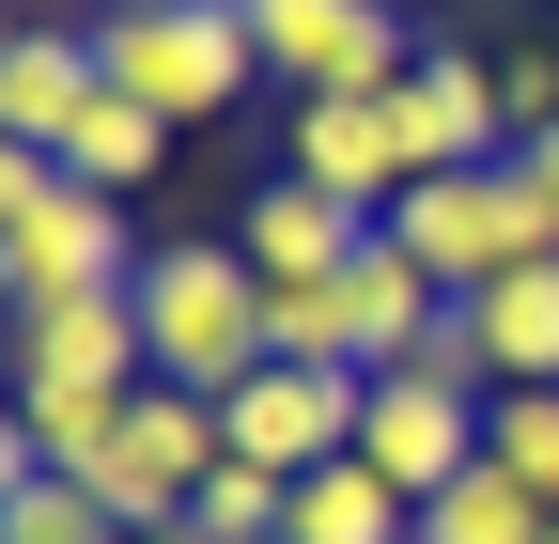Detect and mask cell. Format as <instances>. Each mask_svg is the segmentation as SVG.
<instances>
[{"mask_svg":"<svg viewBox=\"0 0 559 544\" xmlns=\"http://www.w3.org/2000/svg\"><path fill=\"white\" fill-rule=\"evenodd\" d=\"M140 358H156V389L187 404H234L264 358H280V296H264V264L218 249V234H171V249H140Z\"/></svg>","mask_w":559,"mask_h":544,"instance_id":"1","label":"cell"},{"mask_svg":"<svg viewBox=\"0 0 559 544\" xmlns=\"http://www.w3.org/2000/svg\"><path fill=\"white\" fill-rule=\"evenodd\" d=\"M389 234H404V264L436 296H481V281H513V264L559 249V202L528 187V156H481V172H419L389 202Z\"/></svg>","mask_w":559,"mask_h":544,"instance_id":"2","label":"cell"},{"mask_svg":"<svg viewBox=\"0 0 559 544\" xmlns=\"http://www.w3.org/2000/svg\"><path fill=\"white\" fill-rule=\"evenodd\" d=\"M94 62H109V94H140L156 125H218V109L264 79L249 0H171V16H109V32H94Z\"/></svg>","mask_w":559,"mask_h":544,"instance_id":"3","label":"cell"},{"mask_svg":"<svg viewBox=\"0 0 559 544\" xmlns=\"http://www.w3.org/2000/svg\"><path fill=\"white\" fill-rule=\"evenodd\" d=\"M140 281V234H124V202L79 187L47 156V187L0 218V311H47V296H124Z\"/></svg>","mask_w":559,"mask_h":544,"instance_id":"4","label":"cell"},{"mask_svg":"<svg viewBox=\"0 0 559 544\" xmlns=\"http://www.w3.org/2000/svg\"><path fill=\"white\" fill-rule=\"evenodd\" d=\"M202 466H218V404H187V389H140L124 421L94 436V466H62V483H94V498L124 513V544H140V529H171V513L202 498Z\"/></svg>","mask_w":559,"mask_h":544,"instance_id":"5","label":"cell"},{"mask_svg":"<svg viewBox=\"0 0 559 544\" xmlns=\"http://www.w3.org/2000/svg\"><path fill=\"white\" fill-rule=\"evenodd\" d=\"M249 47H264V79H296V94H404L419 79V47L389 0H249Z\"/></svg>","mask_w":559,"mask_h":544,"instance_id":"6","label":"cell"},{"mask_svg":"<svg viewBox=\"0 0 559 544\" xmlns=\"http://www.w3.org/2000/svg\"><path fill=\"white\" fill-rule=\"evenodd\" d=\"M358 404H373V374H296V358H264V374L218 404V451L280 466V483H311V466L358 451Z\"/></svg>","mask_w":559,"mask_h":544,"instance_id":"7","label":"cell"},{"mask_svg":"<svg viewBox=\"0 0 559 544\" xmlns=\"http://www.w3.org/2000/svg\"><path fill=\"white\" fill-rule=\"evenodd\" d=\"M296 187H342L358 218H389V202L419 187V141H404V94H296V156H280Z\"/></svg>","mask_w":559,"mask_h":544,"instance_id":"8","label":"cell"},{"mask_svg":"<svg viewBox=\"0 0 559 544\" xmlns=\"http://www.w3.org/2000/svg\"><path fill=\"white\" fill-rule=\"evenodd\" d=\"M358 466H373V483H404V498H451L466 466H481V404L436 389V374H373V404H358Z\"/></svg>","mask_w":559,"mask_h":544,"instance_id":"9","label":"cell"},{"mask_svg":"<svg viewBox=\"0 0 559 544\" xmlns=\"http://www.w3.org/2000/svg\"><path fill=\"white\" fill-rule=\"evenodd\" d=\"M0 327H16V343H0V358H16L32 389H156V358H140V296H47V311H0Z\"/></svg>","mask_w":559,"mask_h":544,"instance_id":"10","label":"cell"},{"mask_svg":"<svg viewBox=\"0 0 559 544\" xmlns=\"http://www.w3.org/2000/svg\"><path fill=\"white\" fill-rule=\"evenodd\" d=\"M358 202H342V187H296V172H280V187H249V218H234V249L264 264V296H311V281H342V264H358Z\"/></svg>","mask_w":559,"mask_h":544,"instance_id":"11","label":"cell"},{"mask_svg":"<svg viewBox=\"0 0 559 544\" xmlns=\"http://www.w3.org/2000/svg\"><path fill=\"white\" fill-rule=\"evenodd\" d=\"M404 141H419V172H481V156H513L498 62H466V47H419V79H404Z\"/></svg>","mask_w":559,"mask_h":544,"instance_id":"12","label":"cell"},{"mask_svg":"<svg viewBox=\"0 0 559 544\" xmlns=\"http://www.w3.org/2000/svg\"><path fill=\"white\" fill-rule=\"evenodd\" d=\"M94 94H109L94 32H16V62H0V141L62 156V141H79V109H94Z\"/></svg>","mask_w":559,"mask_h":544,"instance_id":"13","label":"cell"},{"mask_svg":"<svg viewBox=\"0 0 559 544\" xmlns=\"http://www.w3.org/2000/svg\"><path fill=\"white\" fill-rule=\"evenodd\" d=\"M466 327H481V374H498V389H559V249L513 264V281H481Z\"/></svg>","mask_w":559,"mask_h":544,"instance_id":"14","label":"cell"},{"mask_svg":"<svg viewBox=\"0 0 559 544\" xmlns=\"http://www.w3.org/2000/svg\"><path fill=\"white\" fill-rule=\"evenodd\" d=\"M280 544H419V498L373 483V466L342 451V466H311V483H296V529H280Z\"/></svg>","mask_w":559,"mask_h":544,"instance_id":"15","label":"cell"},{"mask_svg":"<svg viewBox=\"0 0 559 544\" xmlns=\"http://www.w3.org/2000/svg\"><path fill=\"white\" fill-rule=\"evenodd\" d=\"M544 529H559V513H544V498L513 483L498 451H481V466H466L451 498H419V544H544Z\"/></svg>","mask_w":559,"mask_h":544,"instance_id":"16","label":"cell"},{"mask_svg":"<svg viewBox=\"0 0 559 544\" xmlns=\"http://www.w3.org/2000/svg\"><path fill=\"white\" fill-rule=\"evenodd\" d=\"M156 156H171V125L140 109V94H94V109H79V141H62V172L109 187V202H124V187H156Z\"/></svg>","mask_w":559,"mask_h":544,"instance_id":"17","label":"cell"},{"mask_svg":"<svg viewBox=\"0 0 559 544\" xmlns=\"http://www.w3.org/2000/svg\"><path fill=\"white\" fill-rule=\"evenodd\" d=\"M481 451H498L513 483L559 513V389H498V404H481Z\"/></svg>","mask_w":559,"mask_h":544,"instance_id":"18","label":"cell"},{"mask_svg":"<svg viewBox=\"0 0 559 544\" xmlns=\"http://www.w3.org/2000/svg\"><path fill=\"white\" fill-rule=\"evenodd\" d=\"M0 544H124V513H109L94 483H62V466H47V483L0 498Z\"/></svg>","mask_w":559,"mask_h":544,"instance_id":"19","label":"cell"},{"mask_svg":"<svg viewBox=\"0 0 559 544\" xmlns=\"http://www.w3.org/2000/svg\"><path fill=\"white\" fill-rule=\"evenodd\" d=\"M47 483V451H32V404H16V358H0V498Z\"/></svg>","mask_w":559,"mask_h":544,"instance_id":"20","label":"cell"},{"mask_svg":"<svg viewBox=\"0 0 559 544\" xmlns=\"http://www.w3.org/2000/svg\"><path fill=\"white\" fill-rule=\"evenodd\" d=\"M32 187H47V156H32V141H0V218H16Z\"/></svg>","mask_w":559,"mask_h":544,"instance_id":"21","label":"cell"},{"mask_svg":"<svg viewBox=\"0 0 559 544\" xmlns=\"http://www.w3.org/2000/svg\"><path fill=\"white\" fill-rule=\"evenodd\" d=\"M528 187H544V202H559V125H544V141H528Z\"/></svg>","mask_w":559,"mask_h":544,"instance_id":"22","label":"cell"},{"mask_svg":"<svg viewBox=\"0 0 559 544\" xmlns=\"http://www.w3.org/2000/svg\"><path fill=\"white\" fill-rule=\"evenodd\" d=\"M109 16H171V0H94V32H109Z\"/></svg>","mask_w":559,"mask_h":544,"instance_id":"23","label":"cell"},{"mask_svg":"<svg viewBox=\"0 0 559 544\" xmlns=\"http://www.w3.org/2000/svg\"><path fill=\"white\" fill-rule=\"evenodd\" d=\"M0 62H16V16H0Z\"/></svg>","mask_w":559,"mask_h":544,"instance_id":"24","label":"cell"},{"mask_svg":"<svg viewBox=\"0 0 559 544\" xmlns=\"http://www.w3.org/2000/svg\"><path fill=\"white\" fill-rule=\"evenodd\" d=\"M389 16H419V0H389Z\"/></svg>","mask_w":559,"mask_h":544,"instance_id":"25","label":"cell"},{"mask_svg":"<svg viewBox=\"0 0 559 544\" xmlns=\"http://www.w3.org/2000/svg\"><path fill=\"white\" fill-rule=\"evenodd\" d=\"M544 544H559V529H544Z\"/></svg>","mask_w":559,"mask_h":544,"instance_id":"26","label":"cell"}]
</instances>
